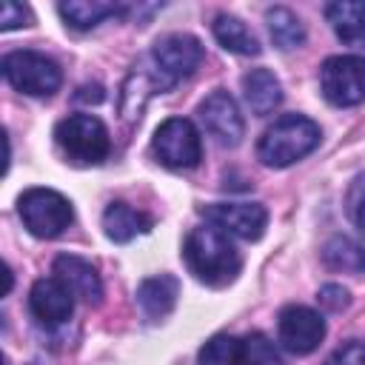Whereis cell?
<instances>
[{
    "mask_svg": "<svg viewBox=\"0 0 365 365\" xmlns=\"http://www.w3.org/2000/svg\"><path fill=\"white\" fill-rule=\"evenodd\" d=\"M345 211H348L351 222L365 234V174H359L351 182V188L345 194Z\"/></svg>",
    "mask_w": 365,
    "mask_h": 365,
    "instance_id": "obj_24",
    "label": "cell"
},
{
    "mask_svg": "<svg viewBox=\"0 0 365 365\" xmlns=\"http://www.w3.org/2000/svg\"><path fill=\"white\" fill-rule=\"evenodd\" d=\"M180 297V282L171 274H160V277H148L137 285V305L148 319H163L174 311Z\"/></svg>",
    "mask_w": 365,
    "mask_h": 365,
    "instance_id": "obj_15",
    "label": "cell"
},
{
    "mask_svg": "<svg viewBox=\"0 0 365 365\" xmlns=\"http://www.w3.org/2000/svg\"><path fill=\"white\" fill-rule=\"evenodd\" d=\"M182 257H185L188 271L211 288H222V285L234 282V277L242 268V257L234 248L231 237L211 222L188 231Z\"/></svg>",
    "mask_w": 365,
    "mask_h": 365,
    "instance_id": "obj_1",
    "label": "cell"
},
{
    "mask_svg": "<svg viewBox=\"0 0 365 365\" xmlns=\"http://www.w3.org/2000/svg\"><path fill=\"white\" fill-rule=\"evenodd\" d=\"M317 299H319V305L325 308V311H342V308H348V302H351V297H348V291L342 288V285H336V282H328V285H322L319 288V294H317Z\"/></svg>",
    "mask_w": 365,
    "mask_h": 365,
    "instance_id": "obj_27",
    "label": "cell"
},
{
    "mask_svg": "<svg viewBox=\"0 0 365 365\" xmlns=\"http://www.w3.org/2000/svg\"><path fill=\"white\" fill-rule=\"evenodd\" d=\"M202 43L194 37V34H185V31H171V34H163L154 46H151V63H154V74L165 88L177 86L180 80L191 77L200 63H202Z\"/></svg>",
    "mask_w": 365,
    "mask_h": 365,
    "instance_id": "obj_6",
    "label": "cell"
},
{
    "mask_svg": "<svg viewBox=\"0 0 365 365\" xmlns=\"http://www.w3.org/2000/svg\"><path fill=\"white\" fill-rule=\"evenodd\" d=\"M31 23V11L14 0H6L3 3V17H0V31H11V29H20V26H29Z\"/></svg>",
    "mask_w": 365,
    "mask_h": 365,
    "instance_id": "obj_26",
    "label": "cell"
},
{
    "mask_svg": "<svg viewBox=\"0 0 365 365\" xmlns=\"http://www.w3.org/2000/svg\"><path fill=\"white\" fill-rule=\"evenodd\" d=\"M265 23H268V34L279 51H291V48H299L305 43V29L291 9H285V6L268 9Z\"/></svg>",
    "mask_w": 365,
    "mask_h": 365,
    "instance_id": "obj_21",
    "label": "cell"
},
{
    "mask_svg": "<svg viewBox=\"0 0 365 365\" xmlns=\"http://www.w3.org/2000/svg\"><path fill=\"white\" fill-rule=\"evenodd\" d=\"M54 140L60 151L83 165H97L111 151L108 128L94 114H68L54 125Z\"/></svg>",
    "mask_w": 365,
    "mask_h": 365,
    "instance_id": "obj_3",
    "label": "cell"
},
{
    "mask_svg": "<svg viewBox=\"0 0 365 365\" xmlns=\"http://www.w3.org/2000/svg\"><path fill=\"white\" fill-rule=\"evenodd\" d=\"M211 29H214L217 43H220L225 51L242 54V57H257V54H259L257 37L248 31V26H245L240 17H234V14H217Z\"/></svg>",
    "mask_w": 365,
    "mask_h": 365,
    "instance_id": "obj_19",
    "label": "cell"
},
{
    "mask_svg": "<svg viewBox=\"0 0 365 365\" xmlns=\"http://www.w3.org/2000/svg\"><path fill=\"white\" fill-rule=\"evenodd\" d=\"M17 214H20L23 225L29 228V234H34L40 240L60 237L74 220L71 202L54 188H29V191H23L20 200H17Z\"/></svg>",
    "mask_w": 365,
    "mask_h": 365,
    "instance_id": "obj_5",
    "label": "cell"
},
{
    "mask_svg": "<svg viewBox=\"0 0 365 365\" xmlns=\"http://www.w3.org/2000/svg\"><path fill=\"white\" fill-rule=\"evenodd\" d=\"M237 365H282V356H279L277 345L265 334L254 331V334L240 339Z\"/></svg>",
    "mask_w": 365,
    "mask_h": 365,
    "instance_id": "obj_22",
    "label": "cell"
},
{
    "mask_svg": "<svg viewBox=\"0 0 365 365\" xmlns=\"http://www.w3.org/2000/svg\"><path fill=\"white\" fill-rule=\"evenodd\" d=\"M205 220L217 228H222L228 237L240 240H259L268 225V211L259 202H214L205 205Z\"/></svg>",
    "mask_w": 365,
    "mask_h": 365,
    "instance_id": "obj_11",
    "label": "cell"
},
{
    "mask_svg": "<svg viewBox=\"0 0 365 365\" xmlns=\"http://www.w3.org/2000/svg\"><path fill=\"white\" fill-rule=\"evenodd\" d=\"M151 148H154V154H157V160L163 165L177 168V171L194 168L202 160L200 131L185 117H168L165 123H160L157 131H154Z\"/></svg>",
    "mask_w": 365,
    "mask_h": 365,
    "instance_id": "obj_7",
    "label": "cell"
},
{
    "mask_svg": "<svg viewBox=\"0 0 365 365\" xmlns=\"http://www.w3.org/2000/svg\"><path fill=\"white\" fill-rule=\"evenodd\" d=\"M242 97L248 103V108L259 117L271 114L279 103H282V86L274 77V71L268 68H251L242 77Z\"/></svg>",
    "mask_w": 365,
    "mask_h": 365,
    "instance_id": "obj_18",
    "label": "cell"
},
{
    "mask_svg": "<svg viewBox=\"0 0 365 365\" xmlns=\"http://www.w3.org/2000/svg\"><path fill=\"white\" fill-rule=\"evenodd\" d=\"M106 94H103V86H83L80 88V94H77V100H83V103H100Z\"/></svg>",
    "mask_w": 365,
    "mask_h": 365,
    "instance_id": "obj_28",
    "label": "cell"
},
{
    "mask_svg": "<svg viewBox=\"0 0 365 365\" xmlns=\"http://www.w3.org/2000/svg\"><path fill=\"white\" fill-rule=\"evenodd\" d=\"M197 114H200L202 128H205L220 145H225V148L240 145V140H242V134H245V123H242V114H240L237 100H234L225 88L211 91V94L200 103Z\"/></svg>",
    "mask_w": 365,
    "mask_h": 365,
    "instance_id": "obj_10",
    "label": "cell"
},
{
    "mask_svg": "<svg viewBox=\"0 0 365 365\" xmlns=\"http://www.w3.org/2000/svg\"><path fill=\"white\" fill-rule=\"evenodd\" d=\"M29 311L40 325L57 328L71 317L74 294L57 277H40L29 291Z\"/></svg>",
    "mask_w": 365,
    "mask_h": 365,
    "instance_id": "obj_12",
    "label": "cell"
},
{
    "mask_svg": "<svg viewBox=\"0 0 365 365\" xmlns=\"http://www.w3.org/2000/svg\"><path fill=\"white\" fill-rule=\"evenodd\" d=\"M57 11H60V17H63V23L68 29L88 31V29H97L108 17L125 14V6L106 3V0H68V3H60Z\"/></svg>",
    "mask_w": 365,
    "mask_h": 365,
    "instance_id": "obj_17",
    "label": "cell"
},
{
    "mask_svg": "<svg viewBox=\"0 0 365 365\" xmlns=\"http://www.w3.org/2000/svg\"><path fill=\"white\" fill-rule=\"evenodd\" d=\"M148 228H151V217L123 200L108 202V208L103 211V231L114 242H128L137 234H145Z\"/></svg>",
    "mask_w": 365,
    "mask_h": 365,
    "instance_id": "obj_16",
    "label": "cell"
},
{
    "mask_svg": "<svg viewBox=\"0 0 365 365\" xmlns=\"http://www.w3.org/2000/svg\"><path fill=\"white\" fill-rule=\"evenodd\" d=\"M0 68H3L6 83L29 97H51L63 83L60 66L43 51H31V48L9 51Z\"/></svg>",
    "mask_w": 365,
    "mask_h": 365,
    "instance_id": "obj_4",
    "label": "cell"
},
{
    "mask_svg": "<svg viewBox=\"0 0 365 365\" xmlns=\"http://www.w3.org/2000/svg\"><path fill=\"white\" fill-rule=\"evenodd\" d=\"M237 354L240 339H234L231 334H217L200 348L197 365H237Z\"/></svg>",
    "mask_w": 365,
    "mask_h": 365,
    "instance_id": "obj_23",
    "label": "cell"
},
{
    "mask_svg": "<svg viewBox=\"0 0 365 365\" xmlns=\"http://www.w3.org/2000/svg\"><path fill=\"white\" fill-rule=\"evenodd\" d=\"M322 365H365V342H359V339L342 342Z\"/></svg>",
    "mask_w": 365,
    "mask_h": 365,
    "instance_id": "obj_25",
    "label": "cell"
},
{
    "mask_svg": "<svg viewBox=\"0 0 365 365\" xmlns=\"http://www.w3.org/2000/svg\"><path fill=\"white\" fill-rule=\"evenodd\" d=\"M319 125L305 114H282L277 117L257 143V157L268 168H285L297 160L308 157L319 145Z\"/></svg>",
    "mask_w": 365,
    "mask_h": 365,
    "instance_id": "obj_2",
    "label": "cell"
},
{
    "mask_svg": "<svg viewBox=\"0 0 365 365\" xmlns=\"http://www.w3.org/2000/svg\"><path fill=\"white\" fill-rule=\"evenodd\" d=\"M319 86L331 106L351 108L365 100V57L336 54L328 57L319 68Z\"/></svg>",
    "mask_w": 365,
    "mask_h": 365,
    "instance_id": "obj_8",
    "label": "cell"
},
{
    "mask_svg": "<svg viewBox=\"0 0 365 365\" xmlns=\"http://www.w3.org/2000/svg\"><path fill=\"white\" fill-rule=\"evenodd\" d=\"M54 277H57L74 297H80V299L88 302V305H97V302L103 299V282H100L97 268H94L88 259L77 257V254H60V257L54 259Z\"/></svg>",
    "mask_w": 365,
    "mask_h": 365,
    "instance_id": "obj_13",
    "label": "cell"
},
{
    "mask_svg": "<svg viewBox=\"0 0 365 365\" xmlns=\"http://www.w3.org/2000/svg\"><path fill=\"white\" fill-rule=\"evenodd\" d=\"M334 34L354 48H365V0H334L325 6Z\"/></svg>",
    "mask_w": 365,
    "mask_h": 365,
    "instance_id": "obj_14",
    "label": "cell"
},
{
    "mask_svg": "<svg viewBox=\"0 0 365 365\" xmlns=\"http://www.w3.org/2000/svg\"><path fill=\"white\" fill-rule=\"evenodd\" d=\"M277 334L285 351L305 356L317 351L319 342L325 339V319L319 317V311L308 305H285L277 319Z\"/></svg>",
    "mask_w": 365,
    "mask_h": 365,
    "instance_id": "obj_9",
    "label": "cell"
},
{
    "mask_svg": "<svg viewBox=\"0 0 365 365\" xmlns=\"http://www.w3.org/2000/svg\"><path fill=\"white\" fill-rule=\"evenodd\" d=\"M322 262L331 271H345V274H365V248L359 242H354L351 237H331L322 245Z\"/></svg>",
    "mask_w": 365,
    "mask_h": 365,
    "instance_id": "obj_20",
    "label": "cell"
}]
</instances>
